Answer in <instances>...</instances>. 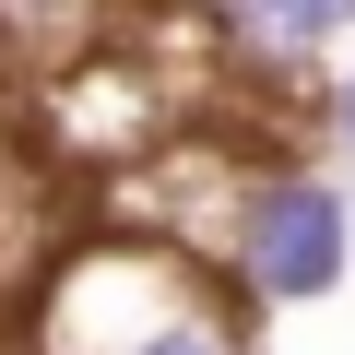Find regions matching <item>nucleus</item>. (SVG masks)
Returning a JSON list of instances; mask_svg holds the SVG:
<instances>
[{"instance_id":"nucleus-5","label":"nucleus","mask_w":355,"mask_h":355,"mask_svg":"<svg viewBox=\"0 0 355 355\" xmlns=\"http://www.w3.org/2000/svg\"><path fill=\"white\" fill-rule=\"evenodd\" d=\"M320 142H331V166H355V48L320 71Z\"/></svg>"},{"instance_id":"nucleus-2","label":"nucleus","mask_w":355,"mask_h":355,"mask_svg":"<svg viewBox=\"0 0 355 355\" xmlns=\"http://www.w3.org/2000/svg\"><path fill=\"white\" fill-rule=\"evenodd\" d=\"M214 36L261 83H320L355 48V0H214Z\"/></svg>"},{"instance_id":"nucleus-4","label":"nucleus","mask_w":355,"mask_h":355,"mask_svg":"<svg viewBox=\"0 0 355 355\" xmlns=\"http://www.w3.org/2000/svg\"><path fill=\"white\" fill-rule=\"evenodd\" d=\"M237 343H249L237 308H214V296H166V308H154L142 331H119L107 355H237Z\"/></svg>"},{"instance_id":"nucleus-1","label":"nucleus","mask_w":355,"mask_h":355,"mask_svg":"<svg viewBox=\"0 0 355 355\" xmlns=\"http://www.w3.org/2000/svg\"><path fill=\"white\" fill-rule=\"evenodd\" d=\"M190 249L225 272L237 320L320 308V296H343V272H355V190H343V166L272 154V166L225 178V202H214V225H202Z\"/></svg>"},{"instance_id":"nucleus-3","label":"nucleus","mask_w":355,"mask_h":355,"mask_svg":"<svg viewBox=\"0 0 355 355\" xmlns=\"http://www.w3.org/2000/svg\"><path fill=\"white\" fill-rule=\"evenodd\" d=\"M119 0H0V60H36V71H83L107 60Z\"/></svg>"},{"instance_id":"nucleus-6","label":"nucleus","mask_w":355,"mask_h":355,"mask_svg":"<svg viewBox=\"0 0 355 355\" xmlns=\"http://www.w3.org/2000/svg\"><path fill=\"white\" fill-rule=\"evenodd\" d=\"M237 355H261V343H237Z\"/></svg>"}]
</instances>
